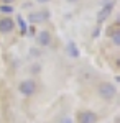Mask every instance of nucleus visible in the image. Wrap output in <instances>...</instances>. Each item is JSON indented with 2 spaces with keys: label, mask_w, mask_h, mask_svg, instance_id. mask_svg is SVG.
Segmentation results:
<instances>
[{
  "label": "nucleus",
  "mask_w": 120,
  "mask_h": 123,
  "mask_svg": "<svg viewBox=\"0 0 120 123\" xmlns=\"http://www.w3.org/2000/svg\"><path fill=\"white\" fill-rule=\"evenodd\" d=\"M97 92L104 100H112L115 95H117V87L112 84V82H102L97 87Z\"/></svg>",
  "instance_id": "f257e3e1"
},
{
  "label": "nucleus",
  "mask_w": 120,
  "mask_h": 123,
  "mask_svg": "<svg viewBox=\"0 0 120 123\" xmlns=\"http://www.w3.org/2000/svg\"><path fill=\"white\" fill-rule=\"evenodd\" d=\"M18 90H20V94L30 97V95H33L36 92V82L33 79H25V80H21L18 84Z\"/></svg>",
  "instance_id": "f03ea898"
},
{
  "label": "nucleus",
  "mask_w": 120,
  "mask_h": 123,
  "mask_svg": "<svg viewBox=\"0 0 120 123\" xmlns=\"http://www.w3.org/2000/svg\"><path fill=\"white\" fill-rule=\"evenodd\" d=\"M49 18V13L48 12H33L28 15V21L30 23H43Z\"/></svg>",
  "instance_id": "7ed1b4c3"
},
{
  "label": "nucleus",
  "mask_w": 120,
  "mask_h": 123,
  "mask_svg": "<svg viewBox=\"0 0 120 123\" xmlns=\"http://www.w3.org/2000/svg\"><path fill=\"white\" fill-rule=\"evenodd\" d=\"M95 122H97V115L94 112L86 110V112H81L77 115V123H95Z\"/></svg>",
  "instance_id": "20e7f679"
},
{
  "label": "nucleus",
  "mask_w": 120,
  "mask_h": 123,
  "mask_svg": "<svg viewBox=\"0 0 120 123\" xmlns=\"http://www.w3.org/2000/svg\"><path fill=\"white\" fill-rule=\"evenodd\" d=\"M15 26V21L12 18H2L0 20V33H10Z\"/></svg>",
  "instance_id": "39448f33"
},
{
  "label": "nucleus",
  "mask_w": 120,
  "mask_h": 123,
  "mask_svg": "<svg viewBox=\"0 0 120 123\" xmlns=\"http://www.w3.org/2000/svg\"><path fill=\"white\" fill-rule=\"evenodd\" d=\"M36 43L40 46H48L49 43H51V36H49V33L48 31H40L36 36Z\"/></svg>",
  "instance_id": "423d86ee"
},
{
  "label": "nucleus",
  "mask_w": 120,
  "mask_h": 123,
  "mask_svg": "<svg viewBox=\"0 0 120 123\" xmlns=\"http://www.w3.org/2000/svg\"><path fill=\"white\" fill-rule=\"evenodd\" d=\"M110 10H112V2L107 5V7H104V8L100 10V13H99V21H100V23H102L105 18H107L109 15H110Z\"/></svg>",
  "instance_id": "0eeeda50"
},
{
  "label": "nucleus",
  "mask_w": 120,
  "mask_h": 123,
  "mask_svg": "<svg viewBox=\"0 0 120 123\" xmlns=\"http://www.w3.org/2000/svg\"><path fill=\"white\" fill-rule=\"evenodd\" d=\"M67 51H69V54H71L73 57H77V56H79V53H77V48H76V44H74L73 41L67 44Z\"/></svg>",
  "instance_id": "6e6552de"
},
{
  "label": "nucleus",
  "mask_w": 120,
  "mask_h": 123,
  "mask_svg": "<svg viewBox=\"0 0 120 123\" xmlns=\"http://www.w3.org/2000/svg\"><path fill=\"white\" fill-rule=\"evenodd\" d=\"M18 25H20V30H21V35H25L27 33V25H25V21H23V18L21 17H18Z\"/></svg>",
  "instance_id": "1a4fd4ad"
},
{
  "label": "nucleus",
  "mask_w": 120,
  "mask_h": 123,
  "mask_svg": "<svg viewBox=\"0 0 120 123\" xmlns=\"http://www.w3.org/2000/svg\"><path fill=\"white\" fill-rule=\"evenodd\" d=\"M13 8L10 5H0V13H12Z\"/></svg>",
  "instance_id": "9d476101"
},
{
  "label": "nucleus",
  "mask_w": 120,
  "mask_h": 123,
  "mask_svg": "<svg viewBox=\"0 0 120 123\" xmlns=\"http://www.w3.org/2000/svg\"><path fill=\"white\" fill-rule=\"evenodd\" d=\"M112 39H113V44L119 46V44H120V33H119V31H115V33L112 35Z\"/></svg>",
  "instance_id": "9b49d317"
},
{
  "label": "nucleus",
  "mask_w": 120,
  "mask_h": 123,
  "mask_svg": "<svg viewBox=\"0 0 120 123\" xmlns=\"http://www.w3.org/2000/svg\"><path fill=\"white\" fill-rule=\"evenodd\" d=\"M61 123H73V120H71V118H63Z\"/></svg>",
  "instance_id": "f8f14e48"
},
{
  "label": "nucleus",
  "mask_w": 120,
  "mask_h": 123,
  "mask_svg": "<svg viewBox=\"0 0 120 123\" xmlns=\"http://www.w3.org/2000/svg\"><path fill=\"white\" fill-rule=\"evenodd\" d=\"M2 2H3V3H5V5H10V3H13V2H15V0H2Z\"/></svg>",
  "instance_id": "ddd939ff"
},
{
  "label": "nucleus",
  "mask_w": 120,
  "mask_h": 123,
  "mask_svg": "<svg viewBox=\"0 0 120 123\" xmlns=\"http://www.w3.org/2000/svg\"><path fill=\"white\" fill-rule=\"evenodd\" d=\"M38 2H49V0H38Z\"/></svg>",
  "instance_id": "4468645a"
},
{
  "label": "nucleus",
  "mask_w": 120,
  "mask_h": 123,
  "mask_svg": "<svg viewBox=\"0 0 120 123\" xmlns=\"http://www.w3.org/2000/svg\"><path fill=\"white\" fill-rule=\"evenodd\" d=\"M69 2H76V0H69Z\"/></svg>",
  "instance_id": "2eb2a0df"
}]
</instances>
